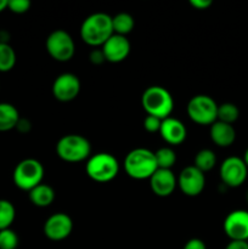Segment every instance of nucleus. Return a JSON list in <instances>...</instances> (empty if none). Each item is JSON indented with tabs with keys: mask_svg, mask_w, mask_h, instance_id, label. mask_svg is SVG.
Masks as SVG:
<instances>
[{
	"mask_svg": "<svg viewBox=\"0 0 248 249\" xmlns=\"http://www.w3.org/2000/svg\"><path fill=\"white\" fill-rule=\"evenodd\" d=\"M16 218L15 206L7 199H0V231L10 229Z\"/></svg>",
	"mask_w": 248,
	"mask_h": 249,
	"instance_id": "obj_24",
	"label": "nucleus"
},
{
	"mask_svg": "<svg viewBox=\"0 0 248 249\" xmlns=\"http://www.w3.org/2000/svg\"><path fill=\"white\" fill-rule=\"evenodd\" d=\"M157 169L155 152L148 148H134L124 158V170L134 180L150 179Z\"/></svg>",
	"mask_w": 248,
	"mask_h": 249,
	"instance_id": "obj_2",
	"label": "nucleus"
},
{
	"mask_svg": "<svg viewBox=\"0 0 248 249\" xmlns=\"http://www.w3.org/2000/svg\"><path fill=\"white\" fill-rule=\"evenodd\" d=\"M7 9V0H0V12Z\"/></svg>",
	"mask_w": 248,
	"mask_h": 249,
	"instance_id": "obj_34",
	"label": "nucleus"
},
{
	"mask_svg": "<svg viewBox=\"0 0 248 249\" xmlns=\"http://www.w3.org/2000/svg\"><path fill=\"white\" fill-rule=\"evenodd\" d=\"M211 140L219 147H229L236 140V130L231 124L216 121L209 129Z\"/></svg>",
	"mask_w": 248,
	"mask_h": 249,
	"instance_id": "obj_17",
	"label": "nucleus"
},
{
	"mask_svg": "<svg viewBox=\"0 0 248 249\" xmlns=\"http://www.w3.org/2000/svg\"><path fill=\"white\" fill-rule=\"evenodd\" d=\"M141 106L147 116L157 117L163 121L172 114L174 109V100L165 88L152 85L142 92Z\"/></svg>",
	"mask_w": 248,
	"mask_h": 249,
	"instance_id": "obj_3",
	"label": "nucleus"
},
{
	"mask_svg": "<svg viewBox=\"0 0 248 249\" xmlns=\"http://www.w3.org/2000/svg\"><path fill=\"white\" fill-rule=\"evenodd\" d=\"M225 249H248L247 241H230Z\"/></svg>",
	"mask_w": 248,
	"mask_h": 249,
	"instance_id": "obj_32",
	"label": "nucleus"
},
{
	"mask_svg": "<svg viewBox=\"0 0 248 249\" xmlns=\"http://www.w3.org/2000/svg\"><path fill=\"white\" fill-rule=\"evenodd\" d=\"M19 113L16 107L7 102H0V133L16 128L19 121Z\"/></svg>",
	"mask_w": 248,
	"mask_h": 249,
	"instance_id": "obj_19",
	"label": "nucleus"
},
{
	"mask_svg": "<svg viewBox=\"0 0 248 249\" xmlns=\"http://www.w3.org/2000/svg\"><path fill=\"white\" fill-rule=\"evenodd\" d=\"M158 134L168 145L177 146L184 142L187 136V130L181 121L174 117H168L162 121Z\"/></svg>",
	"mask_w": 248,
	"mask_h": 249,
	"instance_id": "obj_16",
	"label": "nucleus"
},
{
	"mask_svg": "<svg viewBox=\"0 0 248 249\" xmlns=\"http://www.w3.org/2000/svg\"><path fill=\"white\" fill-rule=\"evenodd\" d=\"M177 187L187 197H196L202 194L206 186L204 173L195 165H187L177 175Z\"/></svg>",
	"mask_w": 248,
	"mask_h": 249,
	"instance_id": "obj_10",
	"label": "nucleus"
},
{
	"mask_svg": "<svg viewBox=\"0 0 248 249\" xmlns=\"http://www.w3.org/2000/svg\"><path fill=\"white\" fill-rule=\"evenodd\" d=\"M56 153L65 162L79 163L89 160L91 156V145L85 136L68 134L57 141Z\"/></svg>",
	"mask_w": 248,
	"mask_h": 249,
	"instance_id": "obj_4",
	"label": "nucleus"
},
{
	"mask_svg": "<svg viewBox=\"0 0 248 249\" xmlns=\"http://www.w3.org/2000/svg\"><path fill=\"white\" fill-rule=\"evenodd\" d=\"M80 80L73 73H62L53 80V97L60 102L73 101L79 95L80 91Z\"/></svg>",
	"mask_w": 248,
	"mask_h": 249,
	"instance_id": "obj_11",
	"label": "nucleus"
},
{
	"mask_svg": "<svg viewBox=\"0 0 248 249\" xmlns=\"http://www.w3.org/2000/svg\"><path fill=\"white\" fill-rule=\"evenodd\" d=\"M242 160H245L246 165H247V168H248V148H247V150L245 151V155H243V158H242Z\"/></svg>",
	"mask_w": 248,
	"mask_h": 249,
	"instance_id": "obj_35",
	"label": "nucleus"
},
{
	"mask_svg": "<svg viewBox=\"0 0 248 249\" xmlns=\"http://www.w3.org/2000/svg\"><path fill=\"white\" fill-rule=\"evenodd\" d=\"M189 118L198 125H212L218 117V104L208 95H196L187 102Z\"/></svg>",
	"mask_w": 248,
	"mask_h": 249,
	"instance_id": "obj_7",
	"label": "nucleus"
},
{
	"mask_svg": "<svg viewBox=\"0 0 248 249\" xmlns=\"http://www.w3.org/2000/svg\"><path fill=\"white\" fill-rule=\"evenodd\" d=\"M212 4V0H190V5L197 10H207Z\"/></svg>",
	"mask_w": 248,
	"mask_h": 249,
	"instance_id": "obj_31",
	"label": "nucleus"
},
{
	"mask_svg": "<svg viewBox=\"0 0 248 249\" xmlns=\"http://www.w3.org/2000/svg\"><path fill=\"white\" fill-rule=\"evenodd\" d=\"M7 9L17 15L26 14L31 9V1L28 0H7Z\"/></svg>",
	"mask_w": 248,
	"mask_h": 249,
	"instance_id": "obj_27",
	"label": "nucleus"
},
{
	"mask_svg": "<svg viewBox=\"0 0 248 249\" xmlns=\"http://www.w3.org/2000/svg\"><path fill=\"white\" fill-rule=\"evenodd\" d=\"M101 50L106 61L111 63H119L125 60L130 53V43L126 36L112 34L101 46Z\"/></svg>",
	"mask_w": 248,
	"mask_h": 249,
	"instance_id": "obj_14",
	"label": "nucleus"
},
{
	"mask_svg": "<svg viewBox=\"0 0 248 249\" xmlns=\"http://www.w3.org/2000/svg\"><path fill=\"white\" fill-rule=\"evenodd\" d=\"M246 197H247V202H248V191H247V196H246Z\"/></svg>",
	"mask_w": 248,
	"mask_h": 249,
	"instance_id": "obj_36",
	"label": "nucleus"
},
{
	"mask_svg": "<svg viewBox=\"0 0 248 249\" xmlns=\"http://www.w3.org/2000/svg\"><path fill=\"white\" fill-rule=\"evenodd\" d=\"M182 249H207V247L206 243L202 240H199V238H191V240H189L185 243Z\"/></svg>",
	"mask_w": 248,
	"mask_h": 249,
	"instance_id": "obj_30",
	"label": "nucleus"
},
{
	"mask_svg": "<svg viewBox=\"0 0 248 249\" xmlns=\"http://www.w3.org/2000/svg\"><path fill=\"white\" fill-rule=\"evenodd\" d=\"M16 53L10 44L0 41V72H10L16 65Z\"/></svg>",
	"mask_w": 248,
	"mask_h": 249,
	"instance_id": "obj_22",
	"label": "nucleus"
},
{
	"mask_svg": "<svg viewBox=\"0 0 248 249\" xmlns=\"http://www.w3.org/2000/svg\"><path fill=\"white\" fill-rule=\"evenodd\" d=\"M155 158L158 169L172 170L177 162V153L172 147H160L155 152Z\"/></svg>",
	"mask_w": 248,
	"mask_h": 249,
	"instance_id": "obj_23",
	"label": "nucleus"
},
{
	"mask_svg": "<svg viewBox=\"0 0 248 249\" xmlns=\"http://www.w3.org/2000/svg\"><path fill=\"white\" fill-rule=\"evenodd\" d=\"M148 181L152 192L158 197L170 196L177 187V177L169 169H157Z\"/></svg>",
	"mask_w": 248,
	"mask_h": 249,
	"instance_id": "obj_15",
	"label": "nucleus"
},
{
	"mask_svg": "<svg viewBox=\"0 0 248 249\" xmlns=\"http://www.w3.org/2000/svg\"><path fill=\"white\" fill-rule=\"evenodd\" d=\"M216 164V156L214 151L209 148H202L195 156V167L202 173H207L213 169Z\"/></svg>",
	"mask_w": 248,
	"mask_h": 249,
	"instance_id": "obj_21",
	"label": "nucleus"
},
{
	"mask_svg": "<svg viewBox=\"0 0 248 249\" xmlns=\"http://www.w3.org/2000/svg\"><path fill=\"white\" fill-rule=\"evenodd\" d=\"M220 179L228 187H240L247 180L248 168L245 160L236 156H231L223 160L219 169Z\"/></svg>",
	"mask_w": 248,
	"mask_h": 249,
	"instance_id": "obj_9",
	"label": "nucleus"
},
{
	"mask_svg": "<svg viewBox=\"0 0 248 249\" xmlns=\"http://www.w3.org/2000/svg\"><path fill=\"white\" fill-rule=\"evenodd\" d=\"M238 117H240V109H238L236 105L231 104V102L218 105V117H216V121L232 125L237 121Z\"/></svg>",
	"mask_w": 248,
	"mask_h": 249,
	"instance_id": "obj_25",
	"label": "nucleus"
},
{
	"mask_svg": "<svg viewBox=\"0 0 248 249\" xmlns=\"http://www.w3.org/2000/svg\"><path fill=\"white\" fill-rule=\"evenodd\" d=\"M18 236L11 229L0 231V249H16L18 247Z\"/></svg>",
	"mask_w": 248,
	"mask_h": 249,
	"instance_id": "obj_26",
	"label": "nucleus"
},
{
	"mask_svg": "<svg viewBox=\"0 0 248 249\" xmlns=\"http://www.w3.org/2000/svg\"><path fill=\"white\" fill-rule=\"evenodd\" d=\"M28 197L33 206L38 208H46L55 201V191L50 185L41 182L28 192Z\"/></svg>",
	"mask_w": 248,
	"mask_h": 249,
	"instance_id": "obj_18",
	"label": "nucleus"
},
{
	"mask_svg": "<svg viewBox=\"0 0 248 249\" xmlns=\"http://www.w3.org/2000/svg\"><path fill=\"white\" fill-rule=\"evenodd\" d=\"M44 167L38 160L26 158L15 167L12 180L16 187L22 191H31L43 182Z\"/></svg>",
	"mask_w": 248,
	"mask_h": 249,
	"instance_id": "obj_6",
	"label": "nucleus"
},
{
	"mask_svg": "<svg viewBox=\"0 0 248 249\" xmlns=\"http://www.w3.org/2000/svg\"><path fill=\"white\" fill-rule=\"evenodd\" d=\"M85 172L91 180L96 182L112 181L118 175L119 163L113 155L99 152L91 155L85 164Z\"/></svg>",
	"mask_w": 248,
	"mask_h": 249,
	"instance_id": "obj_5",
	"label": "nucleus"
},
{
	"mask_svg": "<svg viewBox=\"0 0 248 249\" xmlns=\"http://www.w3.org/2000/svg\"><path fill=\"white\" fill-rule=\"evenodd\" d=\"M44 235L51 241H63L72 233L73 220L68 214L55 213L49 216L43 226Z\"/></svg>",
	"mask_w": 248,
	"mask_h": 249,
	"instance_id": "obj_12",
	"label": "nucleus"
},
{
	"mask_svg": "<svg viewBox=\"0 0 248 249\" xmlns=\"http://www.w3.org/2000/svg\"><path fill=\"white\" fill-rule=\"evenodd\" d=\"M112 34V17L105 12H95L90 15L80 26L82 40L94 48H101Z\"/></svg>",
	"mask_w": 248,
	"mask_h": 249,
	"instance_id": "obj_1",
	"label": "nucleus"
},
{
	"mask_svg": "<svg viewBox=\"0 0 248 249\" xmlns=\"http://www.w3.org/2000/svg\"><path fill=\"white\" fill-rule=\"evenodd\" d=\"M135 27V21L134 17L128 12H119L116 16L112 17V28H113V34L125 36L126 34L130 33Z\"/></svg>",
	"mask_w": 248,
	"mask_h": 249,
	"instance_id": "obj_20",
	"label": "nucleus"
},
{
	"mask_svg": "<svg viewBox=\"0 0 248 249\" xmlns=\"http://www.w3.org/2000/svg\"><path fill=\"white\" fill-rule=\"evenodd\" d=\"M89 60L92 65H101V63H104L105 61H106V58H105V55L104 53H102L101 48L92 49L91 53H90L89 55Z\"/></svg>",
	"mask_w": 248,
	"mask_h": 249,
	"instance_id": "obj_29",
	"label": "nucleus"
},
{
	"mask_svg": "<svg viewBox=\"0 0 248 249\" xmlns=\"http://www.w3.org/2000/svg\"><path fill=\"white\" fill-rule=\"evenodd\" d=\"M45 48L50 57L58 62H67L74 56L75 44L68 32L55 29L48 36Z\"/></svg>",
	"mask_w": 248,
	"mask_h": 249,
	"instance_id": "obj_8",
	"label": "nucleus"
},
{
	"mask_svg": "<svg viewBox=\"0 0 248 249\" xmlns=\"http://www.w3.org/2000/svg\"><path fill=\"white\" fill-rule=\"evenodd\" d=\"M16 129L18 131H21V133H28V131L31 130V123H29L27 119L19 118L18 123H17L16 125Z\"/></svg>",
	"mask_w": 248,
	"mask_h": 249,
	"instance_id": "obj_33",
	"label": "nucleus"
},
{
	"mask_svg": "<svg viewBox=\"0 0 248 249\" xmlns=\"http://www.w3.org/2000/svg\"><path fill=\"white\" fill-rule=\"evenodd\" d=\"M162 119L153 116H146L143 119V128L148 133H159Z\"/></svg>",
	"mask_w": 248,
	"mask_h": 249,
	"instance_id": "obj_28",
	"label": "nucleus"
},
{
	"mask_svg": "<svg viewBox=\"0 0 248 249\" xmlns=\"http://www.w3.org/2000/svg\"><path fill=\"white\" fill-rule=\"evenodd\" d=\"M223 228L230 241H248V212L237 209L229 213Z\"/></svg>",
	"mask_w": 248,
	"mask_h": 249,
	"instance_id": "obj_13",
	"label": "nucleus"
}]
</instances>
